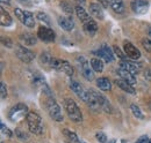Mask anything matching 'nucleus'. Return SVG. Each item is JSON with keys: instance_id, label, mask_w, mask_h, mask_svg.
Here are the masks:
<instances>
[{"instance_id": "obj_17", "label": "nucleus", "mask_w": 151, "mask_h": 143, "mask_svg": "<svg viewBox=\"0 0 151 143\" xmlns=\"http://www.w3.org/2000/svg\"><path fill=\"white\" fill-rule=\"evenodd\" d=\"M115 84H116L119 88H121L123 91H126V92H128V93H130V95H134V93H135L134 87H132L130 83H128L127 81H124V80H122V79L115 80Z\"/></svg>"}, {"instance_id": "obj_34", "label": "nucleus", "mask_w": 151, "mask_h": 143, "mask_svg": "<svg viewBox=\"0 0 151 143\" xmlns=\"http://www.w3.org/2000/svg\"><path fill=\"white\" fill-rule=\"evenodd\" d=\"M142 45L147 51L151 52V38H144L142 40Z\"/></svg>"}, {"instance_id": "obj_7", "label": "nucleus", "mask_w": 151, "mask_h": 143, "mask_svg": "<svg viewBox=\"0 0 151 143\" xmlns=\"http://www.w3.org/2000/svg\"><path fill=\"white\" fill-rule=\"evenodd\" d=\"M78 61H80V71H81V74L87 80V81H92L94 79V73H93V68L90 67L88 62L85 60L84 57H79L78 58Z\"/></svg>"}, {"instance_id": "obj_15", "label": "nucleus", "mask_w": 151, "mask_h": 143, "mask_svg": "<svg viewBox=\"0 0 151 143\" xmlns=\"http://www.w3.org/2000/svg\"><path fill=\"white\" fill-rule=\"evenodd\" d=\"M117 74L120 75V77L122 79V80H124V81H127L128 83H130L132 86H134L135 83H136V76L132 74L130 72H128L127 69H124V68H119L117 69Z\"/></svg>"}, {"instance_id": "obj_25", "label": "nucleus", "mask_w": 151, "mask_h": 143, "mask_svg": "<svg viewBox=\"0 0 151 143\" xmlns=\"http://www.w3.org/2000/svg\"><path fill=\"white\" fill-rule=\"evenodd\" d=\"M0 23L2 27H9L12 24V18L4 8L0 9Z\"/></svg>"}, {"instance_id": "obj_11", "label": "nucleus", "mask_w": 151, "mask_h": 143, "mask_svg": "<svg viewBox=\"0 0 151 143\" xmlns=\"http://www.w3.org/2000/svg\"><path fill=\"white\" fill-rule=\"evenodd\" d=\"M95 53L99 55V58H102L106 62H112L114 60V54L113 52H112V50L107 46V45H102Z\"/></svg>"}, {"instance_id": "obj_35", "label": "nucleus", "mask_w": 151, "mask_h": 143, "mask_svg": "<svg viewBox=\"0 0 151 143\" xmlns=\"http://www.w3.org/2000/svg\"><path fill=\"white\" fill-rule=\"evenodd\" d=\"M95 137H96V140H98L100 143H106L107 142V140H108V139H107V136H106V134H104V133H101V132L96 133Z\"/></svg>"}, {"instance_id": "obj_20", "label": "nucleus", "mask_w": 151, "mask_h": 143, "mask_svg": "<svg viewBox=\"0 0 151 143\" xmlns=\"http://www.w3.org/2000/svg\"><path fill=\"white\" fill-rule=\"evenodd\" d=\"M84 30H85V33L87 35L94 36V34L98 31V24L91 18V20H88L87 22L84 23Z\"/></svg>"}, {"instance_id": "obj_37", "label": "nucleus", "mask_w": 151, "mask_h": 143, "mask_svg": "<svg viewBox=\"0 0 151 143\" xmlns=\"http://www.w3.org/2000/svg\"><path fill=\"white\" fill-rule=\"evenodd\" d=\"M1 43H2V45H5L6 47H13V43H12V40L9 39V38H5V37H1Z\"/></svg>"}, {"instance_id": "obj_46", "label": "nucleus", "mask_w": 151, "mask_h": 143, "mask_svg": "<svg viewBox=\"0 0 151 143\" xmlns=\"http://www.w3.org/2000/svg\"><path fill=\"white\" fill-rule=\"evenodd\" d=\"M115 142H116L115 140H111V141H109V142H108V143H115Z\"/></svg>"}, {"instance_id": "obj_21", "label": "nucleus", "mask_w": 151, "mask_h": 143, "mask_svg": "<svg viewBox=\"0 0 151 143\" xmlns=\"http://www.w3.org/2000/svg\"><path fill=\"white\" fill-rule=\"evenodd\" d=\"M96 87L104 91H109L112 89V83L107 77H99L96 80Z\"/></svg>"}, {"instance_id": "obj_28", "label": "nucleus", "mask_w": 151, "mask_h": 143, "mask_svg": "<svg viewBox=\"0 0 151 143\" xmlns=\"http://www.w3.org/2000/svg\"><path fill=\"white\" fill-rule=\"evenodd\" d=\"M64 135L66 136V139H68V141L70 143H84L83 141H80V139L73 132H70V130H68V129H64Z\"/></svg>"}, {"instance_id": "obj_8", "label": "nucleus", "mask_w": 151, "mask_h": 143, "mask_svg": "<svg viewBox=\"0 0 151 143\" xmlns=\"http://www.w3.org/2000/svg\"><path fill=\"white\" fill-rule=\"evenodd\" d=\"M37 37L43 40V42H47V43H51L55 40V33L50 29V28H47L44 25L40 27L37 30Z\"/></svg>"}, {"instance_id": "obj_41", "label": "nucleus", "mask_w": 151, "mask_h": 143, "mask_svg": "<svg viewBox=\"0 0 151 143\" xmlns=\"http://www.w3.org/2000/svg\"><path fill=\"white\" fill-rule=\"evenodd\" d=\"M99 4H101L104 7H107L108 5H109V2H108V0H99Z\"/></svg>"}, {"instance_id": "obj_12", "label": "nucleus", "mask_w": 151, "mask_h": 143, "mask_svg": "<svg viewBox=\"0 0 151 143\" xmlns=\"http://www.w3.org/2000/svg\"><path fill=\"white\" fill-rule=\"evenodd\" d=\"M123 49H124V52L127 54V57H129L130 59H139V57H141L139 50L136 46H134L130 42H124Z\"/></svg>"}, {"instance_id": "obj_22", "label": "nucleus", "mask_w": 151, "mask_h": 143, "mask_svg": "<svg viewBox=\"0 0 151 143\" xmlns=\"http://www.w3.org/2000/svg\"><path fill=\"white\" fill-rule=\"evenodd\" d=\"M24 25H27L28 28H33L35 25V20H34V15L28 12V11H23V18L21 21Z\"/></svg>"}, {"instance_id": "obj_32", "label": "nucleus", "mask_w": 151, "mask_h": 143, "mask_svg": "<svg viewBox=\"0 0 151 143\" xmlns=\"http://www.w3.org/2000/svg\"><path fill=\"white\" fill-rule=\"evenodd\" d=\"M36 18H37L38 20L41 21V22H43V23H45V24L50 25V18H49V16H48L45 13H42V12H40V13H37Z\"/></svg>"}, {"instance_id": "obj_3", "label": "nucleus", "mask_w": 151, "mask_h": 143, "mask_svg": "<svg viewBox=\"0 0 151 143\" xmlns=\"http://www.w3.org/2000/svg\"><path fill=\"white\" fill-rule=\"evenodd\" d=\"M47 108H48V113L49 115L55 120L57 122H60L63 121V114H62V111H60V107L57 104V102L51 97L49 96V99L47 102Z\"/></svg>"}, {"instance_id": "obj_26", "label": "nucleus", "mask_w": 151, "mask_h": 143, "mask_svg": "<svg viewBox=\"0 0 151 143\" xmlns=\"http://www.w3.org/2000/svg\"><path fill=\"white\" fill-rule=\"evenodd\" d=\"M109 6L114 9V12L121 14L124 12V5L122 2V0H108Z\"/></svg>"}, {"instance_id": "obj_48", "label": "nucleus", "mask_w": 151, "mask_h": 143, "mask_svg": "<svg viewBox=\"0 0 151 143\" xmlns=\"http://www.w3.org/2000/svg\"><path fill=\"white\" fill-rule=\"evenodd\" d=\"M148 143H151V139H149V142H148Z\"/></svg>"}, {"instance_id": "obj_45", "label": "nucleus", "mask_w": 151, "mask_h": 143, "mask_svg": "<svg viewBox=\"0 0 151 143\" xmlns=\"http://www.w3.org/2000/svg\"><path fill=\"white\" fill-rule=\"evenodd\" d=\"M148 36L151 38V28H149V30H148Z\"/></svg>"}, {"instance_id": "obj_47", "label": "nucleus", "mask_w": 151, "mask_h": 143, "mask_svg": "<svg viewBox=\"0 0 151 143\" xmlns=\"http://www.w3.org/2000/svg\"><path fill=\"white\" fill-rule=\"evenodd\" d=\"M121 143H127V142H126L124 140H122V141H121Z\"/></svg>"}, {"instance_id": "obj_23", "label": "nucleus", "mask_w": 151, "mask_h": 143, "mask_svg": "<svg viewBox=\"0 0 151 143\" xmlns=\"http://www.w3.org/2000/svg\"><path fill=\"white\" fill-rule=\"evenodd\" d=\"M98 98H99V103H100V106H101V110H104L105 112H112V106H111V104H109V102H108V99L104 96V95H101L100 92H98Z\"/></svg>"}, {"instance_id": "obj_43", "label": "nucleus", "mask_w": 151, "mask_h": 143, "mask_svg": "<svg viewBox=\"0 0 151 143\" xmlns=\"http://www.w3.org/2000/svg\"><path fill=\"white\" fill-rule=\"evenodd\" d=\"M75 1L78 4V5H80V6H83V5L86 2V0H75Z\"/></svg>"}, {"instance_id": "obj_14", "label": "nucleus", "mask_w": 151, "mask_h": 143, "mask_svg": "<svg viewBox=\"0 0 151 143\" xmlns=\"http://www.w3.org/2000/svg\"><path fill=\"white\" fill-rule=\"evenodd\" d=\"M87 104L90 105V107L94 111H99L101 110L100 106V103H99V98H98V92L94 90H90L88 91V101H87Z\"/></svg>"}, {"instance_id": "obj_1", "label": "nucleus", "mask_w": 151, "mask_h": 143, "mask_svg": "<svg viewBox=\"0 0 151 143\" xmlns=\"http://www.w3.org/2000/svg\"><path fill=\"white\" fill-rule=\"evenodd\" d=\"M26 120H27V125L28 128L32 133L36 134V135H41L43 134V126H42V119L41 117L38 115L37 113L35 112H29L26 117Z\"/></svg>"}, {"instance_id": "obj_24", "label": "nucleus", "mask_w": 151, "mask_h": 143, "mask_svg": "<svg viewBox=\"0 0 151 143\" xmlns=\"http://www.w3.org/2000/svg\"><path fill=\"white\" fill-rule=\"evenodd\" d=\"M76 11V14H77V16H78V18L83 22V23H85V22H87L88 20H91V18H90V15L86 13V11L80 6V5H78L77 7L75 8Z\"/></svg>"}, {"instance_id": "obj_44", "label": "nucleus", "mask_w": 151, "mask_h": 143, "mask_svg": "<svg viewBox=\"0 0 151 143\" xmlns=\"http://www.w3.org/2000/svg\"><path fill=\"white\" fill-rule=\"evenodd\" d=\"M2 4H9V0H1Z\"/></svg>"}, {"instance_id": "obj_18", "label": "nucleus", "mask_w": 151, "mask_h": 143, "mask_svg": "<svg viewBox=\"0 0 151 143\" xmlns=\"http://www.w3.org/2000/svg\"><path fill=\"white\" fill-rule=\"evenodd\" d=\"M90 13L94 16L95 18L104 20V11L100 4H91L90 5Z\"/></svg>"}, {"instance_id": "obj_2", "label": "nucleus", "mask_w": 151, "mask_h": 143, "mask_svg": "<svg viewBox=\"0 0 151 143\" xmlns=\"http://www.w3.org/2000/svg\"><path fill=\"white\" fill-rule=\"evenodd\" d=\"M64 106L66 110V113L69 115V118L75 121V122H80L83 120V114L79 110V107L77 106L76 102L71 98H68L65 99V103H64Z\"/></svg>"}, {"instance_id": "obj_39", "label": "nucleus", "mask_w": 151, "mask_h": 143, "mask_svg": "<svg viewBox=\"0 0 151 143\" xmlns=\"http://www.w3.org/2000/svg\"><path fill=\"white\" fill-rule=\"evenodd\" d=\"M113 50H114V52L117 54V57H119V58H121V59H124V55H123V53L121 52V50H120L117 46H114Z\"/></svg>"}, {"instance_id": "obj_13", "label": "nucleus", "mask_w": 151, "mask_h": 143, "mask_svg": "<svg viewBox=\"0 0 151 143\" xmlns=\"http://www.w3.org/2000/svg\"><path fill=\"white\" fill-rule=\"evenodd\" d=\"M120 67L127 69V71L130 72L134 75L138 74L139 71H141V65H139V64L132 62V61H129V60H122L121 64H120Z\"/></svg>"}, {"instance_id": "obj_9", "label": "nucleus", "mask_w": 151, "mask_h": 143, "mask_svg": "<svg viewBox=\"0 0 151 143\" xmlns=\"http://www.w3.org/2000/svg\"><path fill=\"white\" fill-rule=\"evenodd\" d=\"M70 88L83 102L87 103V101H88V91H86V90L84 89L80 86V83H78L77 81H71L70 82Z\"/></svg>"}, {"instance_id": "obj_10", "label": "nucleus", "mask_w": 151, "mask_h": 143, "mask_svg": "<svg viewBox=\"0 0 151 143\" xmlns=\"http://www.w3.org/2000/svg\"><path fill=\"white\" fill-rule=\"evenodd\" d=\"M130 6L136 14H144L148 11L149 2L147 0H132Z\"/></svg>"}, {"instance_id": "obj_19", "label": "nucleus", "mask_w": 151, "mask_h": 143, "mask_svg": "<svg viewBox=\"0 0 151 143\" xmlns=\"http://www.w3.org/2000/svg\"><path fill=\"white\" fill-rule=\"evenodd\" d=\"M20 40L24 43V45L27 46H32V45H35L37 43V38L33 34H29V33H24L22 35H20Z\"/></svg>"}, {"instance_id": "obj_30", "label": "nucleus", "mask_w": 151, "mask_h": 143, "mask_svg": "<svg viewBox=\"0 0 151 143\" xmlns=\"http://www.w3.org/2000/svg\"><path fill=\"white\" fill-rule=\"evenodd\" d=\"M130 110H132V114L137 118V119H143L144 118V115H143V113H142V111L139 110V107L137 106V105H135V104H132V106H130Z\"/></svg>"}, {"instance_id": "obj_29", "label": "nucleus", "mask_w": 151, "mask_h": 143, "mask_svg": "<svg viewBox=\"0 0 151 143\" xmlns=\"http://www.w3.org/2000/svg\"><path fill=\"white\" fill-rule=\"evenodd\" d=\"M51 60H52V57L48 53V52H44V53L41 54V58H40L41 64H43V65H50Z\"/></svg>"}, {"instance_id": "obj_33", "label": "nucleus", "mask_w": 151, "mask_h": 143, "mask_svg": "<svg viewBox=\"0 0 151 143\" xmlns=\"http://www.w3.org/2000/svg\"><path fill=\"white\" fill-rule=\"evenodd\" d=\"M15 135L19 137L20 140H22V141H24V140H28V135L24 133V132H22L21 129H15Z\"/></svg>"}, {"instance_id": "obj_31", "label": "nucleus", "mask_w": 151, "mask_h": 143, "mask_svg": "<svg viewBox=\"0 0 151 143\" xmlns=\"http://www.w3.org/2000/svg\"><path fill=\"white\" fill-rule=\"evenodd\" d=\"M60 7H62V9H63L66 14H72V12H73V8H72L71 4L66 2V1H62V2H60Z\"/></svg>"}, {"instance_id": "obj_38", "label": "nucleus", "mask_w": 151, "mask_h": 143, "mask_svg": "<svg viewBox=\"0 0 151 143\" xmlns=\"http://www.w3.org/2000/svg\"><path fill=\"white\" fill-rule=\"evenodd\" d=\"M1 133H2L4 135H6L7 137H12V132H11L6 126L4 125V124H1Z\"/></svg>"}, {"instance_id": "obj_42", "label": "nucleus", "mask_w": 151, "mask_h": 143, "mask_svg": "<svg viewBox=\"0 0 151 143\" xmlns=\"http://www.w3.org/2000/svg\"><path fill=\"white\" fill-rule=\"evenodd\" d=\"M144 76H145L148 80H150V81H151V71H149V69H148V71H145V74H144Z\"/></svg>"}, {"instance_id": "obj_40", "label": "nucleus", "mask_w": 151, "mask_h": 143, "mask_svg": "<svg viewBox=\"0 0 151 143\" xmlns=\"http://www.w3.org/2000/svg\"><path fill=\"white\" fill-rule=\"evenodd\" d=\"M148 142H149L148 136H141V137L136 141V143H148Z\"/></svg>"}, {"instance_id": "obj_6", "label": "nucleus", "mask_w": 151, "mask_h": 143, "mask_svg": "<svg viewBox=\"0 0 151 143\" xmlns=\"http://www.w3.org/2000/svg\"><path fill=\"white\" fill-rule=\"evenodd\" d=\"M14 51H15L17 57L21 61H23L26 64H28V62H30V61H33L35 59V53L34 52H32L29 49H27V47H24V46H22L20 44L15 45Z\"/></svg>"}, {"instance_id": "obj_36", "label": "nucleus", "mask_w": 151, "mask_h": 143, "mask_svg": "<svg viewBox=\"0 0 151 143\" xmlns=\"http://www.w3.org/2000/svg\"><path fill=\"white\" fill-rule=\"evenodd\" d=\"M0 95H1V99H5L7 97V89L4 82H1V86H0Z\"/></svg>"}, {"instance_id": "obj_27", "label": "nucleus", "mask_w": 151, "mask_h": 143, "mask_svg": "<svg viewBox=\"0 0 151 143\" xmlns=\"http://www.w3.org/2000/svg\"><path fill=\"white\" fill-rule=\"evenodd\" d=\"M91 67L93 68L94 72H98V73H101L102 69H104V62L100 60V58H92L91 61Z\"/></svg>"}, {"instance_id": "obj_4", "label": "nucleus", "mask_w": 151, "mask_h": 143, "mask_svg": "<svg viewBox=\"0 0 151 143\" xmlns=\"http://www.w3.org/2000/svg\"><path fill=\"white\" fill-rule=\"evenodd\" d=\"M28 113H29L28 106L24 105V104H22V103H19V104H17L14 107L11 108V111L8 113V118L12 121H19L22 118L27 117Z\"/></svg>"}, {"instance_id": "obj_5", "label": "nucleus", "mask_w": 151, "mask_h": 143, "mask_svg": "<svg viewBox=\"0 0 151 143\" xmlns=\"http://www.w3.org/2000/svg\"><path fill=\"white\" fill-rule=\"evenodd\" d=\"M50 66L52 68H55L57 71L63 72L64 74H66L68 76H72L73 75V68L72 66L65 61V60H60V59H56V58H52L51 62H50Z\"/></svg>"}, {"instance_id": "obj_16", "label": "nucleus", "mask_w": 151, "mask_h": 143, "mask_svg": "<svg viewBox=\"0 0 151 143\" xmlns=\"http://www.w3.org/2000/svg\"><path fill=\"white\" fill-rule=\"evenodd\" d=\"M58 24L62 27V29H64L65 31H71L75 28V22L72 21V18H65V16H59L58 18Z\"/></svg>"}]
</instances>
